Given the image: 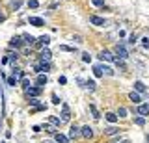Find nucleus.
Listing matches in <instances>:
<instances>
[{
    "mask_svg": "<svg viewBox=\"0 0 149 143\" xmlns=\"http://www.w3.org/2000/svg\"><path fill=\"white\" fill-rule=\"evenodd\" d=\"M114 52H116V56H118V59H127L130 54H129V50L125 48V45H116V48H114Z\"/></svg>",
    "mask_w": 149,
    "mask_h": 143,
    "instance_id": "1",
    "label": "nucleus"
},
{
    "mask_svg": "<svg viewBox=\"0 0 149 143\" xmlns=\"http://www.w3.org/2000/svg\"><path fill=\"white\" fill-rule=\"evenodd\" d=\"M99 58L102 59V61H116V56L110 52V50H101V52H99Z\"/></svg>",
    "mask_w": 149,
    "mask_h": 143,
    "instance_id": "2",
    "label": "nucleus"
},
{
    "mask_svg": "<svg viewBox=\"0 0 149 143\" xmlns=\"http://www.w3.org/2000/svg\"><path fill=\"white\" fill-rule=\"evenodd\" d=\"M39 75H45V73H49V69H50V63L49 61H41V63H37V65L34 67Z\"/></svg>",
    "mask_w": 149,
    "mask_h": 143,
    "instance_id": "3",
    "label": "nucleus"
},
{
    "mask_svg": "<svg viewBox=\"0 0 149 143\" xmlns=\"http://www.w3.org/2000/svg\"><path fill=\"white\" fill-rule=\"evenodd\" d=\"M26 95H28V99H30V97H37L41 93V87H37V86H30V87H26Z\"/></svg>",
    "mask_w": 149,
    "mask_h": 143,
    "instance_id": "4",
    "label": "nucleus"
},
{
    "mask_svg": "<svg viewBox=\"0 0 149 143\" xmlns=\"http://www.w3.org/2000/svg\"><path fill=\"white\" fill-rule=\"evenodd\" d=\"M71 119V112H69V106L62 104V123H67Z\"/></svg>",
    "mask_w": 149,
    "mask_h": 143,
    "instance_id": "5",
    "label": "nucleus"
},
{
    "mask_svg": "<svg viewBox=\"0 0 149 143\" xmlns=\"http://www.w3.org/2000/svg\"><path fill=\"white\" fill-rule=\"evenodd\" d=\"M78 136H82L80 128H78L77 124H73V126H71V130H69V140H77Z\"/></svg>",
    "mask_w": 149,
    "mask_h": 143,
    "instance_id": "6",
    "label": "nucleus"
},
{
    "mask_svg": "<svg viewBox=\"0 0 149 143\" xmlns=\"http://www.w3.org/2000/svg\"><path fill=\"white\" fill-rule=\"evenodd\" d=\"M54 141H56V143H71L69 136H63V134H60V132L54 134Z\"/></svg>",
    "mask_w": 149,
    "mask_h": 143,
    "instance_id": "7",
    "label": "nucleus"
},
{
    "mask_svg": "<svg viewBox=\"0 0 149 143\" xmlns=\"http://www.w3.org/2000/svg\"><path fill=\"white\" fill-rule=\"evenodd\" d=\"M28 22H30L32 26H37V28H39V26H45V21L41 19V17H30Z\"/></svg>",
    "mask_w": 149,
    "mask_h": 143,
    "instance_id": "8",
    "label": "nucleus"
},
{
    "mask_svg": "<svg viewBox=\"0 0 149 143\" xmlns=\"http://www.w3.org/2000/svg\"><path fill=\"white\" fill-rule=\"evenodd\" d=\"M80 132H82V136H84V137H88V140H90V137H93V128L90 126V124L82 126V128H80Z\"/></svg>",
    "mask_w": 149,
    "mask_h": 143,
    "instance_id": "9",
    "label": "nucleus"
},
{
    "mask_svg": "<svg viewBox=\"0 0 149 143\" xmlns=\"http://www.w3.org/2000/svg\"><path fill=\"white\" fill-rule=\"evenodd\" d=\"M22 41H24L26 45H30V47H34V45L37 43L36 37H34V35H30V34H22Z\"/></svg>",
    "mask_w": 149,
    "mask_h": 143,
    "instance_id": "10",
    "label": "nucleus"
},
{
    "mask_svg": "<svg viewBox=\"0 0 149 143\" xmlns=\"http://www.w3.org/2000/svg\"><path fill=\"white\" fill-rule=\"evenodd\" d=\"M39 56H41V61H50V58H52V52H50L49 48H43Z\"/></svg>",
    "mask_w": 149,
    "mask_h": 143,
    "instance_id": "11",
    "label": "nucleus"
},
{
    "mask_svg": "<svg viewBox=\"0 0 149 143\" xmlns=\"http://www.w3.org/2000/svg\"><path fill=\"white\" fill-rule=\"evenodd\" d=\"M90 22H91V24H95V26H104V19H101V17H97V15H91L90 17Z\"/></svg>",
    "mask_w": 149,
    "mask_h": 143,
    "instance_id": "12",
    "label": "nucleus"
},
{
    "mask_svg": "<svg viewBox=\"0 0 149 143\" xmlns=\"http://www.w3.org/2000/svg\"><path fill=\"white\" fill-rule=\"evenodd\" d=\"M129 99L132 100L134 104H140V102H142V97H140L138 91H132V93H129Z\"/></svg>",
    "mask_w": 149,
    "mask_h": 143,
    "instance_id": "13",
    "label": "nucleus"
},
{
    "mask_svg": "<svg viewBox=\"0 0 149 143\" xmlns=\"http://www.w3.org/2000/svg\"><path fill=\"white\" fill-rule=\"evenodd\" d=\"M22 43H24V41H22V37H11V41H9V47H15V48H19Z\"/></svg>",
    "mask_w": 149,
    "mask_h": 143,
    "instance_id": "14",
    "label": "nucleus"
},
{
    "mask_svg": "<svg viewBox=\"0 0 149 143\" xmlns=\"http://www.w3.org/2000/svg\"><path fill=\"white\" fill-rule=\"evenodd\" d=\"M45 84H47V75H39V76L36 78V86L37 87H43Z\"/></svg>",
    "mask_w": 149,
    "mask_h": 143,
    "instance_id": "15",
    "label": "nucleus"
},
{
    "mask_svg": "<svg viewBox=\"0 0 149 143\" xmlns=\"http://www.w3.org/2000/svg\"><path fill=\"white\" fill-rule=\"evenodd\" d=\"M37 43L43 45V47H49V45H50V35H41V37L37 39Z\"/></svg>",
    "mask_w": 149,
    "mask_h": 143,
    "instance_id": "16",
    "label": "nucleus"
},
{
    "mask_svg": "<svg viewBox=\"0 0 149 143\" xmlns=\"http://www.w3.org/2000/svg\"><path fill=\"white\" fill-rule=\"evenodd\" d=\"M104 117H106V121L112 123V124H116V123H118V119H119V117H118V113H112V112H110V113H106Z\"/></svg>",
    "mask_w": 149,
    "mask_h": 143,
    "instance_id": "17",
    "label": "nucleus"
},
{
    "mask_svg": "<svg viewBox=\"0 0 149 143\" xmlns=\"http://www.w3.org/2000/svg\"><path fill=\"white\" fill-rule=\"evenodd\" d=\"M138 113L140 115H149V104H140L138 106Z\"/></svg>",
    "mask_w": 149,
    "mask_h": 143,
    "instance_id": "18",
    "label": "nucleus"
},
{
    "mask_svg": "<svg viewBox=\"0 0 149 143\" xmlns=\"http://www.w3.org/2000/svg\"><path fill=\"white\" fill-rule=\"evenodd\" d=\"M99 67H101L102 75H106V76H114V69H110L108 65H99Z\"/></svg>",
    "mask_w": 149,
    "mask_h": 143,
    "instance_id": "19",
    "label": "nucleus"
},
{
    "mask_svg": "<svg viewBox=\"0 0 149 143\" xmlns=\"http://www.w3.org/2000/svg\"><path fill=\"white\" fill-rule=\"evenodd\" d=\"M134 89H136L138 93H143V91H146V84L140 82V80H136V82H134Z\"/></svg>",
    "mask_w": 149,
    "mask_h": 143,
    "instance_id": "20",
    "label": "nucleus"
},
{
    "mask_svg": "<svg viewBox=\"0 0 149 143\" xmlns=\"http://www.w3.org/2000/svg\"><path fill=\"white\" fill-rule=\"evenodd\" d=\"M104 134H106V136H116V134H119V128L108 126V128H104Z\"/></svg>",
    "mask_w": 149,
    "mask_h": 143,
    "instance_id": "21",
    "label": "nucleus"
},
{
    "mask_svg": "<svg viewBox=\"0 0 149 143\" xmlns=\"http://www.w3.org/2000/svg\"><path fill=\"white\" fill-rule=\"evenodd\" d=\"M13 76H15L17 80H22V78H24V71H21V69H15V67H13Z\"/></svg>",
    "mask_w": 149,
    "mask_h": 143,
    "instance_id": "22",
    "label": "nucleus"
},
{
    "mask_svg": "<svg viewBox=\"0 0 149 143\" xmlns=\"http://www.w3.org/2000/svg\"><path fill=\"white\" fill-rule=\"evenodd\" d=\"M49 121H50V124H54V126H56V128H58V126H60V124H63V123H62V119H60V117H54V115H52V117H50V119H49Z\"/></svg>",
    "mask_w": 149,
    "mask_h": 143,
    "instance_id": "23",
    "label": "nucleus"
},
{
    "mask_svg": "<svg viewBox=\"0 0 149 143\" xmlns=\"http://www.w3.org/2000/svg\"><path fill=\"white\" fill-rule=\"evenodd\" d=\"M84 87H86L88 91H95L97 84H95V82H93V80H88V82H86V86H84Z\"/></svg>",
    "mask_w": 149,
    "mask_h": 143,
    "instance_id": "24",
    "label": "nucleus"
},
{
    "mask_svg": "<svg viewBox=\"0 0 149 143\" xmlns=\"http://www.w3.org/2000/svg\"><path fill=\"white\" fill-rule=\"evenodd\" d=\"M41 128L47 130V132H50V134H56V126H54V124H43Z\"/></svg>",
    "mask_w": 149,
    "mask_h": 143,
    "instance_id": "25",
    "label": "nucleus"
},
{
    "mask_svg": "<svg viewBox=\"0 0 149 143\" xmlns=\"http://www.w3.org/2000/svg\"><path fill=\"white\" fill-rule=\"evenodd\" d=\"M93 75H95L97 78H101V76H104V75H102V71H101V67H99V65H95V67H93Z\"/></svg>",
    "mask_w": 149,
    "mask_h": 143,
    "instance_id": "26",
    "label": "nucleus"
},
{
    "mask_svg": "<svg viewBox=\"0 0 149 143\" xmlns=\"http://www.w3.org/2000/svg\"><path fill=\"white\" fill-rule=\"evenodd\" d=\"M28 8L36 10V8H39V2H37V0H28Z\"/></svg>",
    "mask_w": 149,
    "mask_h": 143,
    "instance_id": "27",
    "label": "nucleus"
},
{
    "mask_svg": "<svg viewBox=\"0 0 149 143\" xmlns=\"http://www.w3.org/2000/svg\"><path fill=\"white\" fill-rule=\"evenodd\" d=\"M90 110H91V113H93V117H95V119H99V117H101V113L97 112V108H95V106H93V104L90 106Z\"/></svg>",
    "mask_w": 149,
    "mask_h": 143,
    "instance_id": "28",
    "label": "nucleus"
},
{
    "mask_svg": "<svg viewBox=\"0 0 149 143\" xmlns=\"http://www.w3.org/2000/svg\"><path fill=\"white\" fill-rule=\"evenodd\" d=\"M28 100H30V106H36V108H37V106H41V104H39V100H37L36 97H30Z\"/></svg>",
    "mask_w": 149,
    "mask_h": 143,
    "instance_id": "29",
    "label": "nucleus"
},
{
    "mask_svg": "<svg viewBox=\"0 0 149 143\" xmlns=\"http://www.w3.org/2000/svg\"><path fill=\"white\" fill-rule=\"evenodd\" d=\"M118 117H127V108H119L118 110Z\"/></svg>",
    "mask_w": 149,
    "mask_h": 143,
    "instance_id": "30",
    "label": "nucleus"
},
{
    "mask_svg": "<svg viewBox=\"0 0 149 143\" xmlns=\"http://www.w3.org/2000/svg\"><path fill=\"white\" fill-rule=\"evenodd\" d=\"M60 50H63V52H74V48H73V47H67V45H62V47H60Z\"/></svg>",
    "mask_w": 149,
    "mask_h": 143,
    "instance_id": "31",
    "label": "nucleus"
},
{
    "mask_svg": "<svg viewBox=\"0 0 149 143\" xmlns=\"http://www.w3.org/2000/svg\"><path fill=\"white\" fill-rule=\"evenodd\" d=\"M17 82H19V80H17L15 76H9V78H8V84H9V86H17Z\"/></svg>",
    "mask_w": 149,
    "mask_h": 143,
    "instance_id": "32",
    "label": "nucleus"
},
{
    "mask_svg": "<svg viewBox=\"0 0 149 143\" xmlns=\"http://www.w3.org/2000/svg\"><path fill=\"white\" fill-rule=\"evenodd\" d=\"M21 84H22V87H24V89H26V87H30V86H32L28 78H22V80H21Z\"/></svg>",
    "mask_w": 149,
    "mask_h": 143,
    "instance_id": "33",
    "label": "nucleus"
},
{
    "mask_svg": "<svg viewBox=\"0 0 149 143\" xmlns=\"http://www.w3.org/2000/svg\"><path fill=\"white\" fill-rule=\"evenodd\" d=\"M91 4L97 6V8H101V6H104V0H91Z\"/></svg>",
    "mask_w": 149,
    "mask_h": 143,
    "instance_id": "34",
    "label": "nucleus"
},
{
    "mask_svg": "<svg viewBox=\"0 0 149 143\" xmlns=\"http://www.w3.org/2000/svg\"><path fill=\"white\" fill-rule=\"evenodd\" d=\"M82 61H86V63H88V61H91V56H90L88 52H84V54H82Z\"/></svg>",
    "mask_w": 149,
    "mask_h": 143,
    "instance_id": "35",
    "label": "nucleus"
},
{
    "mask_svg": "<svg viewBox=\"0 0 149 143\" xmlns=\"http://www.w3.org/2000/svg\"><path fill=\"white\" fill-rule=\"evenodd\" d=\"M136 124H138V126H143V124H146V119H143V117H136Z\"/></svg>",
    "mask_w": 149,
    "mask_h": 143,
    "instance_id": "36",
    "label": "nucleus"
},
{
    "mask_svg": "<svg viewBox=\"0 0 149 143\" xmlns=\"http://www.w3.org/2000/svg\"><path fill=\"white\" fill-rule=\"evenodd\" d=\"M142 47L143 48H149V37H143L142 39Z\"/></svg>",
    "mask_w": 149,
    "mask_h": 143,
    "instance_id": "37",
    "label": "nucleus"
},
{
    "mask_svg": "<svg viewBox=\"0 0 149 143\" xmlns=\"http://www.w3.org/2000/svg\"><path fill=\"white\" fill-rule=\"evenodd\" d=\"M8 56H9V59H11V61H15V59L19 58V54H17V52H15V54H13V52H9Z\"/></svg>",
    "mask_w": 149,
    "mask_h": 143,
    "instance_id": "38",
    "label": "nucleus"
},
{
    "mask_svg": "<svg viewBox=\"0 0 149 143\" xmlns=\"http://www.w3.org/2000/svg\"><path fill=\"white\" fill-rule=\"evenodd\" d=\"M52 102L54 104H60V99H58V95H56V93H52Z\"/></svg>",
    "mask_w": 149,
    "mask_h": 143,
    "instance_id": "39",
    "label": "nucleus"
},
{
    "mask_svg": "<svg viewBox=\"0 0 149 143\" xmlns=\"http://www.w3.org/2000/svg\"><path fill=\"white\" fill-rule=\"evenodd\" d=\"M58 84H67V78H65V76H60L58 78Z\"/></svg>",
    "mask_w": 149,
    "mask_h": 143,
    "instance_id": "40",
    "label": "nucleus"
},
{
    "mask_svg": "<svg viewBox=\"0 0 149 143\" xmlns=\"http://www.w3.org/2000/svg\"><path fill=\"white\" fill-rule=\"evenodd\" d=\"M11 6H13V8H15V10H19V8H21V0H15V2H13V4H11Z\"/></svg>",
    "mask_w": 149,
    "mask_h": 143,
    "instance_id": "41",
    "label": "nucleus"
},
{
    "mask_svg": "<svg viewBox=\"0 0 149 143\" xmlns=\"http://www.w3.org/2000/svg\"><path fill=\"white\" fill-rule=\"evenodd\" d=\"M136 39H138V35H134V34L129 37V41H130V43H136Z\"/></svg>",
    "mask_w": 149,
    "mask_h": 143,
    "instance_id": "42",
    "label": "nucleus"
},
{
    "mask_svg": "<svg viewBox=\"0 0 149 143\" xmlns=\"http://www.w3.org/2000/svg\"><path fill=\"white\" fill-rule=\"evenodd\" d=\"M4 19H6V17H4V13L0 11V22H4Z\"/></svg>",
    "mask_w": 149,
    "mask_h": 143,
    "instance_id": "43",
    "label": "nucleus"
},
{
    "mask_svg": "<svg viewBox=\"0 0 149 143\" xmlns=\"http://www.w3.org/2000/svg\"><path fill=\"white\" fill-rule=\"evenodd\" d=\"M119 143H130V141H129V140H125V141H119Z\"/></svg>",
    "mask_w": 149,
    "mask_h": 143,
    "instance_id": "44",
    "label": "nucleus"
},
{
    "mask_svg": "<svg viewBox=\"0 0 149 143\" xmlns=\"http://www.w3.org/2000/svg\"><path fill=\"white\" fill-rule=\"evenodd\" d=\"M43 143H52V141H43Z\"/></svg>",
    "mask_w": 149,
    "mask_h": 143,
    "instance_id": "45",
    "label": "nucleus"
},
{
    "mask_svg": "<svg viewBox=\"0 0 149 143\" xmlns=\"http://www.w3.org/2000/svg\"><path fill=\"white\" fill-rule=\"evenodd\" d=\"M147 140H149V137H147Z\"/></svg>",
    "mask_w": 149,
    "mask_h": 143,
    "instance_id": "46",
    "label": "nucleus"
}]
</instances>
